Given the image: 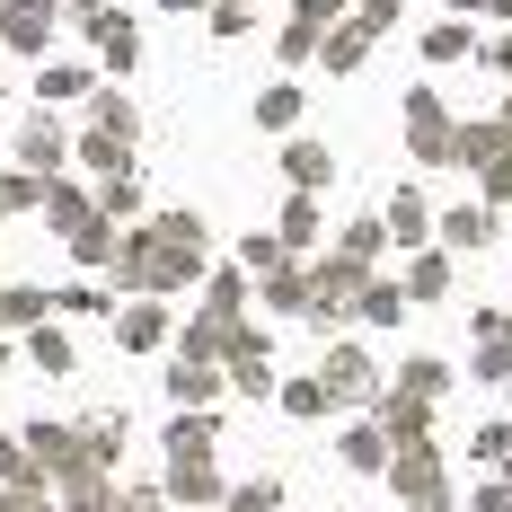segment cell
Wrapping results in <instances>:
<instances>
[{
    "label": "cell",
    "mask_w": 512,
    "mask_h": 512,
    "mask_svg": "<svg viewBox=\"0 0 512 512\" xmlns=\"http://www.w3.org/2000/svg\"><path fill=\"white\" fill-rule=\"evenodd\" d=\"M256 115H265V124H292V115H301V89H265Z\"/></svg>",
    "instance_id": "obj_3"
},
{
    "label": "cell",
    "mask_w": 512,
    "mask_h": 512,
    "mask_svg": "<svg viewBox=\"0 0 512 512\" xmlns=\"http://www.w3.org/2000/svg\"><path fill=\"white\" fill-rule=\"evenodd\" d=\"M292 177H301V186H318V177H327V151H309V142H301V151H292Z\"/></svg>",
    "instance_id": "obj_7"
},
{
    "label": "cell",
    "mask_w": 512,
    "mask_h": 512,
    "mask_svg": "<svg viewBox=\"0 0 512 512\" xmlns=\"http://www.w3.org/2000/svg\"><path fill=\"white\" fill-rule=\"evenodd\" d=\"M362 389H371L362 354H336V371H327V398H362Z\"/></svg>",
    "instance_id": "obj_2"
},
{
    "label": "cell",
    "mask_w": 512,
    "mask_h": 512,
    "mask_svg": "<svg viewBox=\"0 0 512 512\" xmlns=\"http://www.w3.org/2000/svg\"><path fill=\"white\" fill-rule=\"evenodd\" d=\"M27 159H45V168H53V159H62V142H53V124H45V115L27 124Z\"/></svg>",
    "instance_id": "obj_4"
},
{
    "label": "cell",
    "mask_w": 512,
    "mask_h": 512,
    "mask_svg": "<svg viewBox=\"0 0 512 512\" xmlns=\"http://www.w3.org/2000/svg\"><path fill=\"white\" fill-rule=\"evenodd\" d=\"M177 9H186V0H177Z\"/></svg>",
    "instance_id": "obj_11"
},
{
    "label": "cell",
    "mask_w": 512,
    "mask_h": 512,
    "mask_svg": "<svg viewBox=\"0 0 512 512\" xmlns=\"http://www.w3.org/2000/svg\"><path fill=\"white\" fill-rule=\"evenodd\" d=\"M98 45L115 53V62H133V27H124V18H106V27H98Z\"/></svg>",
    "instance_id": "obj_6"
},
{
    "label": "cell",
    "mask_w": 512,
    "mask_h": 512,
    "mask_svg": "<svg viewBox=\"0 0 512 512\" xmlns=\"http://www.w3.org/2000/svg\"><path fill=\"white\" fill-rule=\"evenodd\" d=\"M115 512H159V504H151V495H124V504H115Z\"/></svg>",
    "instance_id": "obj_9"
},
{
    "label": "cell",
    "mask_w": 512,
    "mask_h": 512,
    "mask_svg": "<svg viewBox=\"0 0 512 512\" xmlns=\"http://www.w3.org/2000/svg\"><path fill=\"white\" fill-rule=\"evenodd\" d=\"M0 512H27V504H18V495H0Z\"/></svg>",
    "instance_id": "obj_10"
},
{
    "label": "cell",
    "mask_w": 512,
    "mask_h": 512,
    "mask_svg": "<svg viewBox=\"0 0 512 512\" xmlns=\"http://www.w3.org/2000/svg\"><path fill=\"white\" fill-rule=\"evenodd\" d=\"M230 512H274V486H239V495H230Z\"/></svg>",
    "instance_id": "obj_8"
},
{
    "label": "cell",
    "mask_w": 512,
    "mask_h": 512,
    "mask_svg": "<svg viewBox=\"0 0 512 512\" xmlns=\"http://www.w3.org/2000/svg\"><path fill=\"white\" fill-rule=\"evenodd\" d=\"M0 36H9V45H45V36H53V9H45V0H9Z\"/></svg>",
    "instance_id": "obj_1"
},
{
    "label": "cell",
    "mask_w": 512,
    "mask_h": 512,
    "mask_svg": "<svg viewBox=\"0 0 512 512\" xmlns=\"http://www.w3.org/2000/svg\"><path fill=\"white\" fill-rule=\"evenodd\" d=\"M177 398H212V371H195V362H177V380H168Z\"/></svg>",
    "instance_id": "obj_5"
}]
</instances>
